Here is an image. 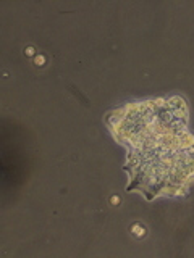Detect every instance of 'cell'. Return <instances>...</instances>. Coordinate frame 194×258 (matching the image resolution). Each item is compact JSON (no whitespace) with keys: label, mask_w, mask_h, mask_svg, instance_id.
I'll list each match as a JSON object with an SVG mask.
<instances>
[{"label":"cell","mask_w":194,"mask_h":258,"mask_svg":"<svg viewBox=\"0 0 194 258\" xmlns=\"http://www.w3.org/2000/svg\"><path fill=\"white\" fill-rule=\"evenodd\" d=\"M180 99L136 103L113 118L115 134L131 147L134 181L159 196L175 192L194 174V137L184 129Z\"/></svg>","instance_id":"1"}]
</instances>
